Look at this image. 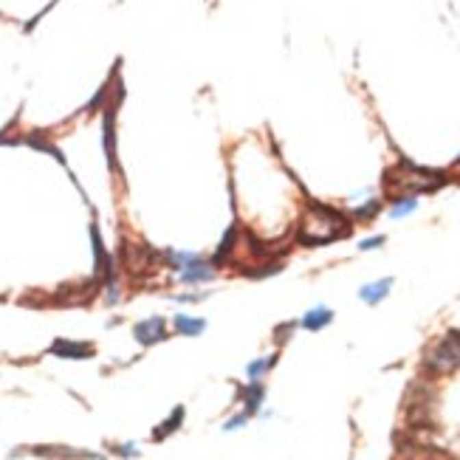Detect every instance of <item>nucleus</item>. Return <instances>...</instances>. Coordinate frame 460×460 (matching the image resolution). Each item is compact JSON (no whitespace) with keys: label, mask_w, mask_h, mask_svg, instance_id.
I'll return each mask as SVG.
<instances>
[{"label":"nucleus","mask_w":460,"mask_h":460,"mask_svg":"<svg viewBox=\"0 0 460 460\" xmlns=\"http://www.w3.org/2000/svg\"><path fill=\"white\" fill-rule=\"evenodd\" d=\"M350 226L353 223L344 212L331 209L325 203H311V212L303 218L296 240L303 246H325V243H333L336 238L350 235Z\"/></svg>","instance_id":"f257e3e1"},{"label":"nucleus","mask_w":460,"mask_h":460,"mask_svg":"<svg viewBox=\"0 0 460 460\" xmlns=\"http://www.w3.org/2000/svg\"><path fill=\"white\" fill-rule=\"evenodd\" d=\"M426 364L432 367L435 373H446V370H455V367H460V331L446 333V339L429 353Z\"/></svg>","instance_id":"f03ea898"},{"label":"nucleus","mask_w":460,"mask_h":460,"mask_svg":"<svg viewBox=\"0 0 460 460\" xmlns=\"http://www.w3.org/2000/svg\"><path fill=\"white\" fill-rule=\"evenodd\" d=\"M133 336L139 344H144V348H150V344H158L167 339V322L161 316H150L144 322H139V325L133 328Z\"/></svg>","instance_id":"7ed1b4c3"},{"label":"nucleus","mask_w":460,"mask_h":460,"mask_svg":"<svg viewBox=\"0 0 460 460\" xmlns=\"http://www.w3.org/2000/svg\"><path fill=\"white\" fill-rule=\"evenodd\" d=\"M178 280H181V283H187V285L209 283V280H215V266H212V260L198 257L195 263H190L183 271H178Z\"/></svg>","instance_id":"20e7f679"},{"label":"nucleus","mask_w":460,"mask_h":460,"mask_svg":"<svg viewBox=\"0 0 460 460\" xmlns=\"http://www.w3.org/2000/svg\"><path fill=\"white\" fill-rule=\"evenodd\" d=\"M51 353L60 359H90L97 348L90 342H71V339H57L51 344Z\"/></svg>","instance_id":"39448f33"},{"label":"nucleus","mask_w":460,"mask_h":460,"mask_svg":"<svg viewBox=\"0 0 460 460\" xmlns=\"http://www.w3.org/2000/svg\"><path fill=\"white\" fill-rule=\"evenodd\" d=\"M102 142H105L107 164H110L113 172H116V127H113V110L105 113V122H102Z\"/></svg>","instance_id":"423d86ee"},{"label":"nucleus","mask_w":460,"mask_h":460,"mask_svg":"<svg viewBox=\"0 0 460 460\" xmlns=\"http://www.w3.org/2000/svg\"><path fill=\"white\" fill-rule=\"evenodd\" d=\"M389 288H393V277H384V280H376L370 285H361L359 288V296L367 303V305H379L384 296L389 294Z\"/></svg>","instance_id":"0eeeda50"},{"label":"nucleus","mask_w":460,"mask_h":460,"mask_svg":"<svg viewBox=\"0 0 460 460\" xmlns=\"http://www.w3.org/2000/svg\"><path fill=\"white\" fill-rule=\"evenodd\" d=\"M331 322H333V311L325 308V305H319V308H311V311L303 316L300 325H303L305 331H322L325 325H331Z\"/></svg>","instance_id":"6e6552de"},{"label":"nucleus","mask_w":460,"mask_h":460,"mask_svg":"<svg viewBox=\"0 0 460 460\" xmlns=\"http://www.w3.org/2000/svg\"><path fill=\"white\" fill-rule=\"evenodd\" d=\"M263 396H266V387H263L260 381H251L248 387L240 389V398H243V404H246V412H248V416H255V412L260 409Z\"/></svg>","instance_id":"1a4fd4ad"},{"label":"nucleus","mask_w":460,"mask_h":460,"mask_svg":"<svg viewBox=\"0 0 460 460\" xmlns=\"http://www.w3.org/2000/svg\"><path fill=\"white\" fill-rule=\"evenodd\" d=\"M172 328H175V333H181V336H198V333H203L206 322H203V319H195V316L178 314V316L172 319Z\"/></svg>","instance_id":"9d476101"},{"label":"nucleus","mask_w":460,"mask_h":460,"mask_svg":"<svg viewBox=\"0 0 460 460\" xmlns=\"http://www.w3.org/2000/svg\"><path fill=\"white\" fill-rule=\"evenodd\" d=\"M389 201H393V206H389V218H393V220H398V218L418 209V198L416 195H396Z\"/></svg>","instance_id":"9b49d317"},{"label":"nucleus","mask_w":460,"mask_h":460,"mask_svg":"<svg viewBox=\"0 0 460 460\" xmlns=\"http://www.w3.org/2000/svg\"><path fill=\"white\" fill-rule=\"evenodd\" d=\"M274 361H277V353H271V356H266V359H257V361H251L248 367H246V376L251 379V381H260L271 367H274Z\"/></svg>","instance_id":"f8f14e48"},{"label":"nucleus","mask_w":460,"mask_h":460,"mask_svg":"<svg viewBox=\"0 0 460 460\" xmlns=\"http://www.w3.org/2000/svg\"><path fill=\"white\" fill-rule=\"evenodd\" d=\"M181 421H183V407H175V409H172V416H170L164 424H161L155 432H153V438H155V441H164L170 432H175V429L181 426Z\"/></svg>","instance_id":"ddd939ff"},{"label":"nucleus","mask_w":460,"mask_h":460,"mask_svg":"<svg viewBox=\"0 0 460 460\" xmlns=\"http://www.w3.org/2000/svg\"><path fill=\"white\" fill-rule=\"evenodd\" d=\"M379 212H381V201H379V198H367L361 206H356V209H353V218H350V220H364V223H367V220H373Z\"/></svg>","instance_id":"4468645a"},{"label":"nucleus","mask_w":460,"mask_h":460,"mask_svg":"<svg viewBox=\"0 0 460 460\" xmlns=\"http://www.w3.org/2000/svg\"><path fill=\"white\" fill-rule=\"evenodd\" d=\"M384 240H387L384 235H373V238L361 240V243H359V248H361V251H370V248H381V246H384Z\"/></svg>","instance_id":"2eb2a0df"},{"label":"nucleus","mask_w":460,"mask_h":460,"mask_svg":"<svg viewBox=\"0 0 460 460\" xmlns=\"http://www.w3.org/2000/svg\"><path fill=\"white\" fill-rule=\"evenodd\" d=\"M246 421H248V412H240V416H235L232 421H226L223 429H226V432H232V429H238V426H246Z\"/></svg>","instance_id":"dca6fc26"},{"label":"nucleus","mask_w":460,"mask_h":460,"mask_svg":"<svg viewBox=\"0 0 460 460\" xmlns=\"http://www.w3.org/2000/svg\"><path fill=\"white\" fill-rule=\"evenodd\" d=\"M119 455L122 457H136L139 452H136V446H119Z\"/></svg>","instance_id":"f3484780"}]
</instances>
